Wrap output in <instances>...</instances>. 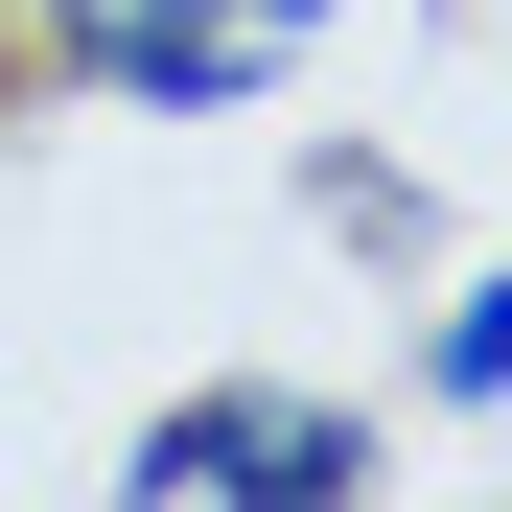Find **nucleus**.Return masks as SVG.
<instances>
[{"mask_svg": "<svg viewBox=\"0 0 512 512\" xmlns=\"http://www.w3.org/2000/svg\"><path fill=\"white\" fill-rule=\"evenodd\" d=\"M47 24H70L94 94H140V117H233V94H280V47L326 24V0H47Z\"/></svg>", "mask_w": 512, "mask_h": 512, "instance_id": "f03ea898", "label": "nucleus"}, {"mask_svg": "<svg viewBox=\"0 0 512 512\" xmlns=\"http://www.w3.org/2000/svg\"><path fill=\"white\" fill-rule=\"evenodd\" d=\"M117 512H373V419L350 396H187Z\"/></svg>", "mask_w": 512, "mask_h": 512, "instance_id": "f257e3e1", "label": "nucleus"}]
</instances>
